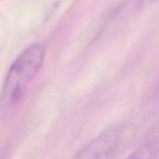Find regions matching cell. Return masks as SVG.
<instances>
[{"mask_svg":"<svg viewBox=\"0 0 159 159\" xmlns=\"http://www.w3.org/2000/svg\"><path fill=\"white\" fill-rule=\"evenodd\" d=\"M46 56L43 43L28 45L10 64L1 94V116L7 118L21 102L30 83L40 71Z\"/></svg>","mask_w":159,"mask_h":159,"instance_id":"6da1fadb","label":"cell"},{"mask_svg":"<svg viewBox=\"0 0 159 159\" xmlns=\"http://www.w3.org/2000/svg\"><path fill=\"white\" fill-rule=\"evenodd\" d=\"M124 128L105 129L80 148L71 159H114L124 140Z\"/></svg>","mask_w":159,"mask_h":159,"instance_id":"7a4b0ae2","label":"cell"},{"mask_svg":"<svg viewBox=\"0 0 159 159\" xmlns=\"http://www.w3.org/2000/svg\"><path fill=\"white\" fill-rule=\"evenodd\" d=\"M124 159H159V139L144 143Z\"/></svg>","mask_w":159,"mask_h":159,"instance_id":"3957f363","label":"cell"}]
</instances>
